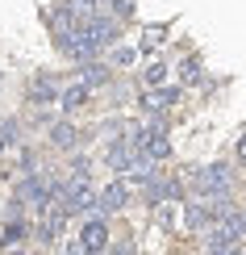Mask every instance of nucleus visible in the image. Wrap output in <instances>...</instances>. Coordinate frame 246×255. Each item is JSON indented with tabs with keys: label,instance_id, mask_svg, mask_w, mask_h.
<instances>
[{
	"label": "nucleus",
	"instance_id": "nucleus-1",
	"mask_svg": "<svg viewBox=\"0 0 246 255\" xmlns=\"http://www.w3.org/2000/svg\"><path fill=\"white\" fill-rule=\"evenodd\" d=\"M192 188L200 193V201H209V197H230V188H234V172L226 163H209V167H192Z\"/></svg>",
	"mask_w": 246,
	"mask_h": 255
},
{
	"label": "nucleus",
	"instance_id": "nucleus-2",
	"mask_svg": "<svg viewBox=\"0 0 246 255\" xmlns=\"http://www.w3.org/2000/svg\"><path fill=\"white\" fill-rule=\"evenodd\" d=\"M63 193H67V214H96V188L88 176H71Z\"/></svg>",
	"mask_w": 246,
	"mask_h": 255
},
{
	"label": "nucleus",
	"instance_id": "nucleus-3",
	"mask_svg": "<svg viewBox=\"0 0 246 255\" xmlns=\"http://www.w3.org/2000/svg\"><path fill=\"white\" fill-rule=\"evenodd\" d=\"M83 38H88L96 50H100V46H113V42L121 38V25H117L109 13H104V17H88V21H83Z\"/></svg>",
	"mask_w": 246,
	"mask_h": 255
},
{
	"label": "nucleus",
	"instance_id": "nucleus-4",
	"mask_svg": "<svg viewBox=\"0 0 246 255\" xmlns=\"http://www.w3.org/2000/svg\"><path fill=\"white\" fill-rule=\"evenodd\" d=\"M125 201H130V184L109 180V184L96 193V214H117V209H125Z\"/></svg>",
	"mask_w": 246,
	"mask_h": 255
},
{
	"label": "nucleus",
	"instance_id": "nucleus-5",
	"mask_svg": "<svg viewBox=\"0 0 246 255\" xmlns=\"http://www.w3.org/2000/svg\"><path fill=\"white\" fill-rule=\"evenodd\" d=\"M125 184H138L142 188L146 180H155V159L146 155V151H130V159H125Z\"/></svg>",
	"mask_w": 246,
	"mask_h": 255
},
{
	"label": "nucleus",
	"instance_id": "nucleus-6",
	"mask_svg": "<svg viewBox=\"0 0 246 255\" xmlns=\"http://www.w3.org/2000/svg\"><path fill=\"white\" fill-rule=\"evenodd\" d=\"M175 101H179V88H163V84H151V88L142 92V109L146 113H167Z\"/></svg>",
	"mask_w": 246,
	"mask_h": 255
},
{
	"label": "nucleus",
	"instance_id": "nucleus-7",
	"mask_svg": "<svg viewBox=\"0 0 246 255\" xmlns=\"http://www.w3.org/2000/svg\"><path fill=\"white\" fill-rule=\"evenodd\" d=\"M46 197H50V188L42 184L38 176H25V180L17 184V201H21L25 209H42V205H46Z\"/></svg>",
	"mask_w": 246,
	"mask_h": 255
},
{
	"label": "nucleus",
	"instance_id": "nucleus-8",
	"mask_svg": "<svg viewBox=\"0 0 246 255\" xmlns=\"http://www.w3.org/2000/svg\"><path fill=\"white\" fill-rule=\"evenodd\" d=\"M80 243H83V251H104V247H109V226H104V218L88 214V226H83Z\"/></svg>",
	"mask_w": 246,
	"mask_h": 255
},
{
	"label": "nucleus",
	"instance_id": "nucleus-9",
	"mask_svg": "<svg viewBox=\"0 0 246 255\" xmlns=\"http://www.w3.org/2000/svg\"><path fill=\"white\" fill-rule=\"evenodd\" d=\"M205 251H238V239H234L221 222H209V230H205Z\"/></svg>",
	"mask_w": 246,
	"mask_h": 255
},
{
	"label": "nucleus",
	"instance_id": "nucleus-10",
	"mask_svg": "<svg viewBox=\"0 0 246 255\" xmlns=\"http://www.w3.org/2000/svg\"><path fill=\"white\" fill-rule=\"evenodd\" d=\"M146 201H151V205H155V201H175L179 193H184V188H179V180H146Z\"/></svg>",
	"mask_w": 246,
	"mask_h": 255
},
{
	"label": "nucleus",
	"instance_id": "nucleus-11",
	"mask_svg": "<svg viewBox=\"0 0 246 255\" xmlns=\"http://www.w3.org/2000/svg\"><path fill=\"white\" fill-rule=\"evenodd\" d=\"M142 151L155 159H171V138H167V130H146V142H142Z\"/></svg>",
	"mask_w": 246,
	"mask_h": 255
},
{
	"label": "nucleus",
	"instance_id": "nucleus-12",
	"mask_svg": "<svg viewBox=\"0 0 246 255\" xmlns=\"http://www.w3.org/2000/svg\"><path fill=\"white\" fill-rule=\"evenodd\" d=\"M50 142H55L59 151H76L80 146V130L71 122H59V126H50Z\"/></svg>",
	"mask_w": 246,
	"mask_h": 255
},
{
	"label": "nucleus",
	"instance_id": "nucleus-13",
	"mask_svg": "<svg viewBox=\"0 0 246 255\" xmlns=\"http://www.w3.org/2000/svg\"><path fill=\"white\" fill-rule=\"evenodd\" d=\"M83 101H88V88L83 84H71V88H63L59 97H55V105L63 113H76V109H83Z\"/></svg>",
	"mask_w": 246,
	"mask_h": 255
},
{
	"label": "nucleus",
	"instance_id": "nucleus-14",
	"mask_svg": "<svg viewBox=\"0 0 246 255\" xmlns=\"http://www.w3.org/2000/svg\"><path fill=\"white\" fill-rule=\"evenodd\" d=\"M100 84H109V67H100V63H96V59H88V63H83V88H100Z\"/></svg>",
	"mask_w": 246,
	"mask_h": 255
},
{
	"label": "nucleus",
	"instance_id": "nucleus-15",
	"mask_svg": "<svg viewBox=\"0 0 246 255\" xmlns=\"http://www.w3.org/2000/svg\"><path fill=\"white\" fill-rule=\"evenodd\" d=\"M50 25H55V34H67V29H76V25H80V17L71 13V8H67V0H63L55 13H50Z\"/></svg>",
	"mask_w": 246,
	"mask_h": 255
},
{
	"label": "nucleus",
	"instance_id": "nucleus-16",
	"mask_svg": "<svg viewBox=\"0 0 246 255\" xmlns=\"http://www.w3.org/2000/svg\"><path fill=\"white\" fill-rule=\"evenodd\" d=\"M130 151H134V146H125L121 138H113V142H109V151H104V163H109L113 172H121V167H125V159H130Z\"/></svg>",
	"mask_w": 246,
	"mask_h": 255
},
{
	"label": "nucleus",
	"instance_id": "nucleus-17",
	"mask_svg": "<svg viewBox=\"0 0 246 255\" xmlns=\"http://www.w3.org/2000/svg\"><path fill=\"white\" fill-rule=\"evenodd\" d=\"M55 97H59V88L50 80H34L29 84V101L34 105H55Z\"/></svg>",
	"mask_w": 246,
	"mask_h": 255
},
{
	"label": "nucleus",
	"instance_id": "nucleus-18",
	"mask_svg": "<svg viewBox=\"0 0 246 255\" xmlns=\"http://www.w3.org/2000/svg\"><path fill=\"white\" fill-rule=\"evenodd\" d=\"M184 222H188V230H205L209 226V209H205V201H192V205H188V214H184Z\"/></svg>",
	"mask_w": 246,
	"mask_h": 255
},
{
	"label": "nucleus",
	"instance_id": "nucleus-19",
	"mask_svg": "<svg viewBox=\"0 0 246 255\" xmlns=\"http://www.w3.org/2000/svg\"><path fill=\"white\" fill-rule=\"evenodd\" d=\"M21 239H25V226H21V222H8V226L0 230V247H17Z\"/></svg>",
	"mask_w": 246,
	"mask_h": 255
},
{
	"label": "nucleus",
	"instance_id": "nucleus-20",
	"mask_svg": "<svg viewBox=\"0 0 246 255\" xmlns=\"http://www.w3.org/2000/svg\"><path fill=\"white\" fill-rule=\"evenodd\" d=\"M17 130H21V126H17V122H4V126H0V155H4V151H8V146H13V142H17Z\"/></svg>",
	"mask_w": 246,
	"mask_h": 255
},
{
	"label": "nucleus",
	"instance_id": "nucleus-21",
	"mask_svg": "<svg viewBox=\"0 0 246 255\" xmlns=\"http://www.w3.org/2000/svg\"><path fill=\"white\" fill-rule=\"evenodd\" d=\"M155 222H159V230H175V214H171V209H163L155 201Z\"/></svg>",
	"mask_w": 246,
	"mask_h": 255
},
{
	"label": "nucleus",
	"instance_id": "nucleus-22",
	"mask_svg": "<svg viewBox=\"0 0 246 255\" xmlns=\"http://www.w3.org/2000/svg\"><path fill=\"white\" fill-rule=\"evenodd\" d=\"M113 63H117V67H130V63H138V50H130V46L113 50Z\"/></svg>",
	"mask_w": 246,
	"mask_h": 255
},
{
	"label": "nucleus",
	"instance_id": "nucleus-23",
	"mask_svg": "<svg viewBox=\"0 0 246 255\" xmlns=\"http://www.w3.org/2000/svg\"><path fill=\"white\" fill-rule=\"evenodd\" d=\"M167 80V67L163 63H151V67H146V84H163Z\"/></svg>",
	"mask_w": 246,
	"mask_h": 255
},
{
	"label": "nucleus",
	"instance_id": "nucleus-24",
	"mask_svg": "<svg viewBox=\"0 0 246 255\" xmlns=\"http://www.w3.org/2000/svg\"><path fill=\"white\" fill-rule=\"evenodd\" d=\"M184 84H200V63H196V59L184 63Z\"/></svg>",
	"mask_w": 246,
	"mask_h": 255
},
{
	"label": "nucleus",
	"instance_id": "nucleus-25",
	"mask_svg": "<svg viewBox=\"0 0 246 255\" xmlns=\"http://www.w3.org/2000/svg\"><path fill=\"white\" fill-rule=\"evenodd\" d=\"M88 8H92V17H104L109 13V0H88Z\"/></svg>",
	"mask_w": 246,
	"mask_h": 255
},
{
	"label": "nucleus",
	"instance_id": "nucleus-26",
	"mask_svg": "<svg viewBox=\"0 0 246 255\" xmlns=\"http://www.w3.org/2000/svg\"><path fill=\"white\" fill-rule=\"evenodd\" d=\"M63 251H71V255H83V243H80V239H71V243H63Z\"/></svg>",
	"mask_w": 246,
	"mask_h": 255
},
{
	"label": "nucleus",
	"instance_id": "nucleus-27",
	"mask_svg": "<svg viewBox=\"0 0 246 255\" xmlns=\"http://www.w3.org/2000/svg\"><path fill=\"white\" fill-rule=\"evenodd\" d=\"M234 155H238L242 163H246V138H238V142H234Z\"/></svg>",
	"mask_w": 246,
	"mask_h": 255
},
{
	"label": "nucleus",
	"instance_id": "nucleus-28",
	"mask_svg": "<svg viewBox=\"0 0 246 255\" xmlns=\"http://www.w3.org/2000/svg\"><path fill=\"white\" fill-rule=\"evenodd\" d=\"M0 80H4V76H0Z\"/></svg>",
	"mask_w": 246,
	"mask_h": 255
}]
</instances>
